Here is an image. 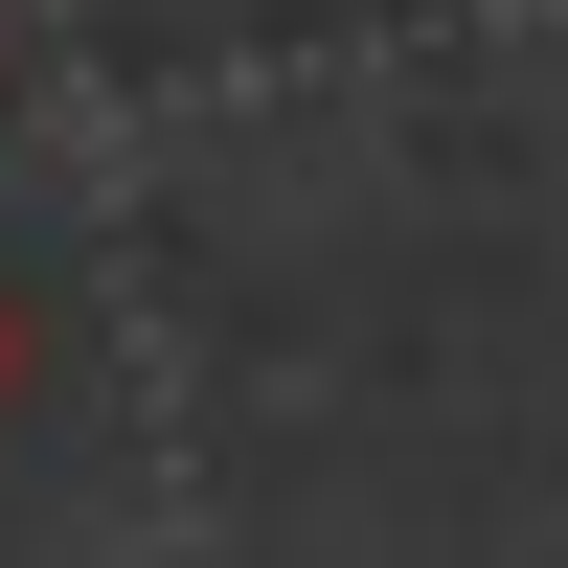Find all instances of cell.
<instances>
[{
  "label": "cell",
  "mask_w": 568,
  "mask_h": 568,
  "mask_svg": "<svg viewBox=\"0 0 568 568\" xmlns=\"http://www.w3.org/2000/svg\"><path fill=\"white\" fill-rule=\"evenodd\" d=\"M0 409H23V296H0Z\"/></svg>",
  "instance_id": "6da1fadb"
}]
</instances>
